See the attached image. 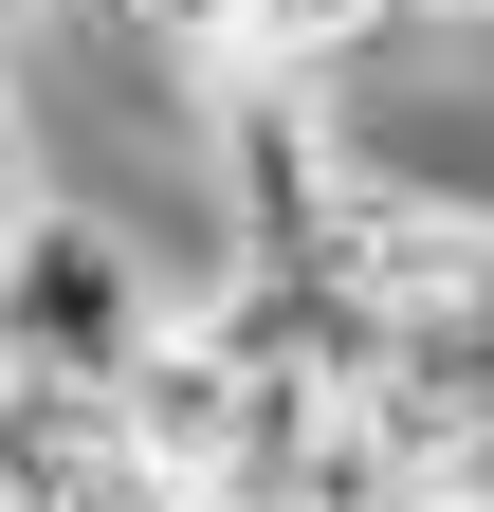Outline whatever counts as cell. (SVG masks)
I'll use <instances>...</instances> for the list:
<instances>
[{
    "mask_svg": "<svg viewBox=\"0 0 494 512\" xmlns=\"http://www.w3.org/2000/svg\"><path fill=\"white\" fill-rule=\"evenodd\" d=\"M385 37H494V0H385Z\"/></svg>",
    "mask_w": 494,
    "mask_h": 512,
    "instance_id": "obj_7",
    "label": "cell"
},
{
    "mask_svg": "<svg viewBox=\"0 0 494 512\" xmlns=\"http://www.w3.org/2000/svg\"><path fill=\"white\" fill-rule=\"evenodd\" d=\"M0 512H165L129 421L110 403H55V384H0Z\"/></svg>",
    "mask_w": 494,
    "mask_h": 512,
    "instance_id": "obj_4",
    "label": "cell"
},
{
    "mask_svg": "<svg viewBox=\"0 0 494 512\" xmlns=\"http://www.w3.org/2000/svg\"><path fill=\"white\" fill-rule=\"evenodd\" d=\"M202 165H220V256H293V238H330V202H348L330 92H312V74H275V55H238V74H220Z\"/></svg>",
    "mask_w": 494,
    "mask_h": 512,
    "instance_id": "obj_3",
    "label": "cell"
},
{
    "mask_svg": "<svg viewBox=\"0 0 494 512\" xmlns=\"http://www.w3.org/2000/svg\"><path fill=\"white\" fill-rule=\"evenodd\" d=\"M37 202H55V183H37V128H19V110H0V238H19Z\"/></svg>",
    "mask_w": 494,
    "mask_h": 512,
    "instance_id": "obj_6",
    "label": "cell"
},
{
    "mask_svg": "<svg viewBox=\"0 0 494 512\" xmlns=\"http://www.w3.org/2000/svg\"><path fill=\"white\" fill-rule=\"evenodd\" d=\"M348 421H366V458H385L403 512H476V494H494V311L385 330L366 384H348Z\"/></svg>",
    "mask_w": 494,
    "mask_h": 512,
    "instance_id": "obj_2",
    "label": "cell"
},
{
    "mask_svg": "<svg viewBox=\"0 0 494 512\" xmlns=\"http://www.w3.org/2000/svg\"><path fill=\"white\" fill-rule=\"evenodd\" d=\"M165 275H147V238L129 220H92V202H37L19 238H0V384H55V403H110L147 348H165Z\"/></svg>",
    "mask_w": 494,
    "mask_h": 512,
    "instance_id": "obj_1",
    "label": "cell"
},
{
    "mask_svg": "<svg viewBox=\"0 0 494 512\" xmlns=\"http://www.w3.org/2000/svg\"><path fill=\"white\" fill-rule=\"evenodd\" d=\"M92 19L129 37L165 92H183V74H238V55H257V0H92Z\"/></svg>",
    "mask_w": 494,
    "mask_h": 512,
    "instance_id": "obj_5",
    "label": "cell"
}]
</instances>
